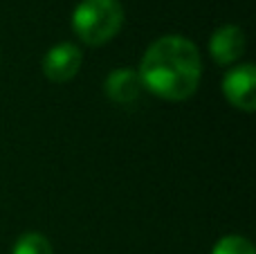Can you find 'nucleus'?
<instances>
[{"label": "nucleus", "instance_id": "nucleus-3", "mask_svg": "<svg viewBox=\"0 0 256 254\" xmlns=\"http://www.w3.org/2000/svg\"><path fill=\"white\" fill-rule=\"evenodd\" d=\"M222 92L234 108L245 112L256 110V68L252 63L236 66L222 76Z\"/></svg>", "mask_w": 256, "mask_h": 254}, {"label": "nucleus", "instance_id": "nucleus-7", "mask_svg": "<svg viewBox=\"0 0 256 254\" xmlns=\"http://www.w3.org/2000/svg\"><path fill=\"white\" fill-rule=\"evenodd\" d=\"M12 254H54L52 243L40 232H27L14 243Z\"/></svg>", "mask_w": 256, "mask_h": 254}, {"label": "nucleus", "instance_id": "nucleus-4", "mask_svg": "<svg viewBox=\"0 0 256 254\" xmlns=\"http://www.w3.org/2000/svg\"><path fill=\"white\" fill-rule=\"evenodd\" d=\"M81 68V50L74 43H58L43 56V74L54 84L74 79Z\"/></svg>", "mask_w": 256, "mask_h": 254}, {"label": "nucleus", "instance_id": "nucleus-6", "mask_svg": "<svg viewBox=\"0 0 256 254\" xmlns=\"http://www.w3.org/2000/svg\"><path fill=\"white\" fill-rule=\"evenodd\" d=\"M144 86L140 81V74L132 68H117L104 81V92L110 102L128 106V104L137 102V97L142 94Z\"/></svg>", "mask_w": 256, "mask_h": 254}, {"label": "nucleus", "instance_id": "nucleus-2", "mask_svg": "<svg viewBox=\"0 0 256 254\" xmlns=\"http://www.w3.org/2000/svg\"><path fill=\"white\" fill-rule=\"evenodd\" d=\"M124 7L120 0H81L72 14V30L86 45H104L120 34Z\"/></svg>", "mask_w": 256, "mask_h": 254}, {"label": "nucleus", "instance_id": "nucleus-5", "mask_svg": "<svg viewBox=\"0 0 256 254\" xmlns=\"http://www.w3.org/2000/svg\"><path fill=\"white\" fill-rule=\"evenodd\" d=\"M248 38L245 32L238 25H225L218 27L209 38V54L218 66H232L245 54Z\"/></svg>", "mask_w": 256, "mask_h": 254}, {"label": "nucleus", "instance_id": "nucleus-8", "mask_svg": "<svg viewBox=\"0 0 256 254\" xmlns=\"http://www.w3.org/2000/svg\"><path fill=\"white\" fill-rule=\"evenodd\" d=\"M212 254H256V252H254L252 241H248L240 234H230V236H222L214 246Z\"/></svg>", "mask_w": 256, "mask_h": 254}, {"label": "nucleus", "instance_id": "nucleus-1", "mask_svg": "<svg viewBox=\"0 0 256 254\" xmlns=\"http://www.w3.org/2000/svg\"><path fill=\"white\" fill-rule=\"evenodd\" d=\"M144 90L166 102H184L196 94L202 79V58L184 36H162L153 40L137 68Z\"/></svg>", "mask_w": 256, "mask_h": 254}]
</instances>
